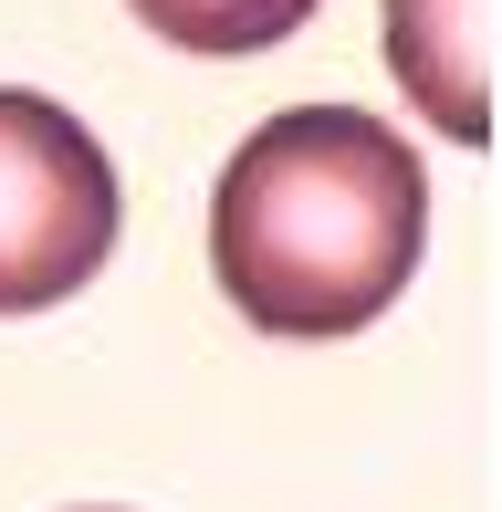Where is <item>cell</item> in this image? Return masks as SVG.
I'll return each instance as SVG.
<instances>
[{
    "instance_id": "3",
    "label": "cell",
    "mask_w": 502,
    "mask_h": 512,
    "mask_svg": "<svg viewBox=\"0 0 502 512\" xmlns=\"http://www.w3.org/2000/svg\"><path fill=\"white\" fill-rule=\"evenodd\" d=\"M377 32H387L398 95L450 147H482L492 136V0H387Z\"/></svg>"
},
{
    "instance_id": "2",
    "label": "cell",
    "mask_w": 502,
    "mask_h": 512,
    "mask_svg": "<svg viewBox=\"0 0 502 512\" xmlns=\"http://www.w3.org/2000/svg\"><path fill=\"white\" fill-rule=\"evenodd\" d=\"M116 157L74 105L0 84V314H53L116 262Z\"/></svg>"
},
{
    "instance_id": "1",
    "label": "cell",
    "mask_w": 502,
    "mask_h": 512,
    "mask_svg": "<svg viewBox=\"0 0 502 512\" xmlns=\"http://www.w3.org/2000/svg\"><path fill=\"white\" fill-rule=\"evenodd\" d=\"M429 251V168L367 105H283L210 189V272L262 335H356Z\"/></svg>"
},
{
    "instance_id": "4",
    "label": "cell",
    "mask_w": 502,
    "mask_h": 512,
    "mask_svg": "<svg viewBox=\"0 0 502 512\" xmlns=\"http://www.w3.org/2000/svg\"><path fill=\"white\" fill-rule=\"evenodd\" d=\"M126 11L147 21L157 42H178V53L231 63V53H272V42H293L325 0H126Z\"/></svg>"
}]
</instances>
